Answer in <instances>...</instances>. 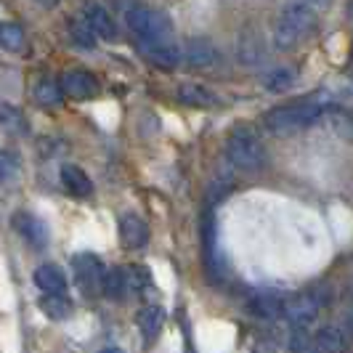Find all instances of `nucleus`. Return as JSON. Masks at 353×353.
I'll return each mask as SVG.
<instances>
[{"label": "nucleus", "instance_id": "2eb2a0df", "mask_svg": "<svg viewBox=\"0 0 353 353\" xmlns=\"http://www.w3.org/2000/svg\"><path fill=\"white\" fill-rule=\"evenodd\" d=\"M143 53H146V59L152 64L165 67V70L178 67L183 61V48L176 46V43H143Z\"/></svg>", "mask_w": 353, "mask_h": 353}, {"label": "nucleus", "instance_id": "393cba45", "mask_svg": "<svg viewBox=\"0 0 353 353\" xmlns=\"http://www.w3.org/2000/svg\"><path fill=\"white\" fill-rule=\"evenodd\" d=\"M0 128H6L11 133H24L27 130V120H24V114L19 112L17 106L0 104Z\"/></svg>", "mask_w": 353, "mask_h": 353}, {"label": "nucleus", "instance_id": "4be33fe9", "mask_svg": "<svg viewBox=\"0 0 353 353\" xmlns=\"http://www.w3.org/2000/svg\"><path fill=\"white\" fill-rule=\"evenodd\" d=\"M37 305L46 316L56 319V321H64L72 314V301L67 295H46V298H40Z\"/></svg>", "mask_w": 353, "mask_h": 353}, {"label": "nucleus", "instance_id": "1a4fd4ad", "mask_svg": "<svg viewBox=\"0 0 353 353\" xmlns=\"http://www.w3.org/2000/svg\"><path fill=\"white\" fill-rule=\"evenodd\" d=\"M183 61H186L189 67H196V70H210V67H215V64L221 61V53H218V48L212 46L210 40H205V37H192V40H186V46H183Z\"/></svg>", "mask_w": 353, "mask_h": 353}, {"label": "nucleus", "instance_id": "f3484780", "mask_svg": "<svg viewBox=\"0 0 353 353\" xmlns=\"http://www.w3.org/2000/svg\"><path fill=\"white\" fill-rule=\"evenodd\" d=\"M128 284H130L128 271L120 268V265H114V268L106 271L104 284H101V292H104L106 301H125V295H128Z\"/></svg>", "mask_w": 353, "mask_h": 353}, {"label": "nucleus", "instance_id": "f8f14e48", "mask_svg": "<svg viewBox=\"0 0 353 353\" xmlns=\"http://www.w3.org/2000/svg\"><path fill=\"white\" fill-rule=\"evenodd\" d=\"M83 21L93 30V35L101 37V40H114V35H117V24H114L112 14L99 3L83 6Z\"/></svg>", "mask_w": 353, "mask_h": 353}, {"label": "nucleus", "instance_id": "aec40b11", "mask_svg": "<svg viewBox=\"0 0 353 353\" xmlns=\"http://www.w3.org/2000/svg\"><path fill=\"white\" fill-rule=\"evenodd\" d=\"M178 99L189 106H215L218 104V96L210 93L205 85H196V83H183L178 88Z\"/></svg>", "mask_w": 353, "mask_h": 353}, {"label": "nucleus", "instance_id": "f03ea898", "mask_svg": "<svg viewBox=\"0 0 353 353\" xmlns=\"http://www.w3.org/2000/svg\"><path fill=\"white\" fill-rule=\"evenodd\" d=\"M226 157L236 170L258 173L265 165V146L252 125H234L226 139Z\"/></svg>", "mask_w": 353, "mask_h": 353}, {"label": "nucleus", "instance_id": "412c9836", "mask_svg": "<svg viewBox=\"0 0 353 353\" xmlns=\"http://www.w3.org/2000/svg\"><path fill=\"white\" fill-rule=\"evenodd\" d=\"M27 43V35H24V27L19 21H0V48L3 51L19 53Z\"/></svg>", "mask_w": 353, "mask_h": 353}, {"label": "nucleus", "instance_id": "423d86ee", "mask_svg": "<svg viewBox=\"0 0 353 353\" xmlns=\"http://www.w3.org/2000/svg\"><path fill=\"white\" fill-rule=\"evenodd\" d=\"M72 274H74V282L83 287V292H93V290H101L104 284V263L99 261V255L93 252H77L72 258Z\"/></svg>", "mask_w": 353, "mask_h": 353}, {"label": "nucleus", "instance_id": "20e7f679", "mask_svg": "<svg viewBox=\"0 0 353 353\" xmlns=\"http://www.w3.org/2000/svg\"><path fill=\"white\" fill-rule=\"evenodd\" d=\"M128 27L133 35L141 37L143 43H168V35L173 30L170 19L149 6H133L128 11Z\"/></svg>", "mask_w": 353, "mask_h": 353}, {"label": "nucleus", "instance_id": "39448f33", "mask_svg": "<svg viewBox=\"0 0 353 353\" xmlns=\"http://www.w3.org/2000/svg\"><path fill=\"white\" fill-rule=\"evenodd\" d=\"M321 305H324V298H319L316 292H301V295L284 301L282 319H287V324L292 330H305L311 321H316Z\"/></svg>", "mask_w": 353, "mask_h": 353}, {"label": "nucleus", "instance_id": "6e6552de", "mask_svg": "<svg viewBox=\"0 0 353 353\" xmlns=\"http://www.w3.org/2000/svg\"><path fill=\"white\" fill-rule=\"evenodd\" d=\"M14 229L21 234V239L35 250H43L48 245V226L37 218L35 212H17L14 215Z\"/></svg>", "mask_w": 353, "mask_h": 353}, {"label": "nucleus", "instance_id": "0eeeda50", "mask_svg": "<svg viewBox=\"0 0 353 353\" xmlns=\"http://www.w3.org/2000/svg\"><path fill=\"white\" fill-rule=\"evenodd\" d=\"M265 53H268V46H265L263 32L255 30V27H248V30L239 35V43H236L239 64H245V67H258V64L265 61Z\"/></svg>", "mask_w": 353, "mask_h": 353}, {"label": "nucleus", "instance_id": "ddd939ff", "mask_svg": "<svg viewBox=\"0 0 353 353\" xmlns=\"http://www.w3.org/2000/svg\"><path fill=\"white\" fill-rule=\"evenodd\" d=\"M61 90L72 99H90L99 90V83H96V77L90 72L70 70L61 74Z\"/></svg>", "mask_w": 353, "mask_h": 353}, {"label": "nucleus", "instance_id": "4468645a", "mask_svg": "<svg viewBox=\"0 0 353 353\" xmlns=\"http://www.w3.org/2000/svg\"><path fill=\"white\" fill-rule=\"evenodd\" d=\"M35 284L37 290L43 292V295H67V276H64V271L59 268V265L53 263H43L35 268Z\"/></svg>", "mask_w": 353, "mask_h": 353}, {"label": "nucleus", "instance_id": "cd10ccee", "mask_svg": "<svg viewBox=\"0 0 353 353\" xmlns=\"http://www.w3.org/2000/svg\"><path fill=\"white\" fill-rule=\"evenodd\" d=\"M99 353H123L120 348H114V345H109V348H101Z\"/></svg>", "mask_w": 353, "mask_h": 353}, {"label": "nucleus", "instance_id": "6ab92c4d", "mask_svg": "<svg viewBox=\"0 0 353 353\" xmlns=\"http://www.w3.org/2000/svg\"><path fill=\"white\" fill-rule=\"evenodd\" d=\"M298 83V70L292 67H274L263 74V88L271 93H284Z\"/></svg>", "mask_w": 353, "mask_h": 353}, {"label": "nucleus", "instance_id": "b1692460", "mask_svg": "<svg viewBox=\"0 0 353 353\" xmlns=\"http://www.w3.org/2000/svg\"><path fill=\"white\" fill-rule=\"evenodd\" d=\"M35 99L37 104L43 106H59L64 101V90L61 83H53V80H40L35 85Z\"/></svg>", "mask_w": 353, "mask_h": 353}, {"label": "nucleus", "instance_id": "5701e85b", "mask_svg": "<svg viewBox=\"0 0 353 353\" xmlns=\"http://www.w3.org/2000/svg\"><path fill=\"white\" fill-rule=\"evenodd\" d=\"M252 311L261 319H282L284 301L274 298V295H258V298H252Z\"/></svg>", "mask_w": 353, "mask_h": 353}, {"label": "nucleus", "instance_id": "a211bd4d", "mask_svg": "<svg viewBox=\"0 0 353 353\" xmlns=\"http://www.w3.org/2000/svg\"><path fill=\"white\" fill-rule=\"evenodd\" d=\"M136 324L141 330L143 340H154L162 330V324H165V311L159 305H143L139 316H136Z\"/></svg>", "mask_w": 353, "mask_h": 353}, {"label": "nucleus", "instance_id": "a878e982", "mask_svg": "<svg viewBox=\"0 0 353 353\" xmlns=\"http://www.w3.org/2000/svg\"><path fill=\"white\" fill-rule=\"evenodd\" d=\"M70 32H72V37H74V43H77V46H83V48H93V46H96V35H93V30H90L83 19L72 21Z\"/></svg>", "mask_w": 353, "mask_h": 353}, {"label": "nucleus", "instance_id": "7ed1b4c3", "mask_svg": "<svg viewBox=\"0 0 353 353\" xmlns=\"http://www.w3.org/2000/svg\"><path fill=\"white\" fill-rule=\"evenodd\" d=\"M314 21H316V14H314V8L308 3H290V6H284L282 14H279V21L274 27V46L279 51H287V48L298 46V40L314 27Z\"/></svg>", "mask_w": 353, "mask_h": 353}, {"label": "nucleus", "instance_id": "bb28decb", "mask_svg": "<svg viewBox=\"0 0 353 353\" xmlns=\"http://www.w3.org/2000/svg\"><path fill=\"white\" fill-rule=\"evenodd\" d=\"M17 159L11 157L8 152H0V181H6V178H14L17 176Z\"/></svg>", "mask_w": 353, "mask_h": 353}, {"label": "nucleus", "instance_id": "9d476101", "mask_svg": "<svg viewBox=\"0 0 353 353\" xmlns=\"http://www.w3.org/2000/svg\"><path fill=\"white\" fill-rule=\"evenodd\" d=\"M351 340V332L343 324H327L314 335V345L319 353H345Z\"/></svg>", "mask_w": 353, "mask_h": 353}, {"label": "nucleus", "instance_id": "dca6fc26", "mask_svg": "<svg viewBox=\"0 0 353 353\" xmlns=\"http://www.w3.org/2000/svg\"><path fill=\"white\" fill-rule=\"evenodd\" d=\"M61 186L70 192L72 196H90L93 194V181L88 178V173L77 165H64L61 168Z\"/></svg>", "mask_w": 353, "mask_h": 353}, {"label": "nucleus", "instance_id": "9b49d317", "mask_svg": "<svg viewBox=\"0 0 353 353\" xmlns=\"http://www.w3.org/2000/svg\"><path fill=\"white\" fill-rule=\"evenodd\" d=\"M120 242L125 250H141L149 242V226L141 215L125 212L120 218Z\"/></svg>", "mask_w": 353, "mask_h": 353}, {"label": "nucleus", "instance_id": "f257e3e1", "mask_svg": "<svg viewBox=\"0 0 353 353\" xmlns=\"http://www.w3.org/2000/svg\"><path fill=\"white\" fill-rule=\"evenodd\" d=\"M327 109H330L327 96H324V93H316V96L292 101V104H287V106L271 109L263 117V128L271 136H292V133L305 130L311 123H316Z\"/></svg>", "mask_w": 353, "mask_h": 353}]
</instances>
